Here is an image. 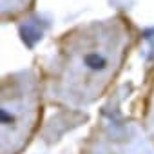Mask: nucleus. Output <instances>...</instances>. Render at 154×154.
I'll use <instances>...</instances> for the list:
<instances>
[{"label": "nucleus", "mask_w": 154, "mask_h": 154, "mask_svg": "<svg viewBox=\"0 0 154 154\" xmlns=\"http://www.w3.org/2000/svg\"><path fill=\"white\" fill-rule=\"evenodd\" d=\"M20 33H22V38H24V42H26L27 45H33V44L42 36V31L36 29L35 24H27V26H24Z\"/></svg>", "instance_id": "2"}, {"label": "nucleus", "mask_w": 154, "mask_h": 154, "mask_svg": "<svg viewBox=\"0 0 154 154\" xmlns=\"http://www.w3.org/2000/svg\"><path fill=\"white\" fill-rule=\"evenodd\" d=\"M84 65L89 67L91 71H103L107 65V60L98 53H89L84 56Z\"/></svg>", "instance_id": "1"}]
</instances>
